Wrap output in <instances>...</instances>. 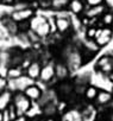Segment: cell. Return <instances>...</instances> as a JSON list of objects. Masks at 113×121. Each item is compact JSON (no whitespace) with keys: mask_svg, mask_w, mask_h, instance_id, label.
Masks as SVG:
<instances>
[{"mask_svg":"<svg viewBox=\"0 0 113 121\" xmlns=\"http://www.w3.org/2000/svg\"><path fill=\"white\" fill-rule=\"evenodd\" d=\"M43 121H56V120H55L52 116H48V117H46V119H44Z\"/></svg>","mask_w":113,"mask_h":121,"instance_id":"27","label":"cell"},{"mask_svg":"<svg viewBox=\"0 0 113 121\" xmlns=\"http://www.w3.org/2000/svg\"><path fill=\"white\" fill-rule=\"evenodd\" d=\"M112 36H113V30H112V27H107V26L98 27V31H96L94 42L96 43V45H98L99 48H102V46L107 45V44L111 42Z\"/></svg>","mask_w":113,"mask_h":121,"instance_id":"3","label":"cell"},{"mask_svg":"<svg viewBox=\"0 0 113 121\" xmlns=\"http://www.w3.org/2000/svg\"><path fill=\"white\" fill-rule=\"evenodd\" d=\"M69 68L66 62L61 60L59 63H55V78H57L59 81H66L69 76Z\"/></svg>","mask_w":113,"mask_h":121,"instance_id":"12","label":"cell"},{"mask_svg":"<svg viewBox=\"0 0 113 121\" xmlns=\"http://www.w3.org/2000/svg\"><path fill=\"white\" fill-rule=\"evenodd\" d=\"M85 4L87 7H93V6H99L105 4V0H85Z\"/></svg>","mask_w":113,"mask_h":121,"instance_id":"22","label":"cell"},{"mask_svg":"<svg viewBox=\"0 0 113 121\" xmlns=\"http://www.w3.org/2000/svg\"><path fill=\"white\" fill-rule=\"evenodd\" d=\"M112 99H113V96H112V94L109 91H107V90H99L95 101H96L98 104L104 106V104H108L112 101Z\"/></svg>","mask_w":113,"mask_h":121,"instance_id":"16","label":"cell"},{"mask_svg":"<svg viewBox=\"0 0 113 121\" xmlns=\"http://www.w3.org/2000/svg\"><path fill=\"white\" fill-rule=\"evenodd\" d=\"M96 31H98V27L89 26L86 30V37H87V39H94L95 38V35H96Z\"/></svg>","mask_w":113,"mask_h":121,"instance_id":"21","label":"cell"},{"mask_svg":"<svg viewBox=\"0 0 113 121\" xmlns=\"http://www.w3.org/2000/svg\"><path fill=\"white\" fill-rule=\"evenodd\" d=\"M109 103H111V107H112V108H113V99H112V101H111V102H109Z\"/></svg>","mask_w":113,"mask_h":121,"instance_id":"31","label":"cell"},{"mask_svg":"<svg viewBox=\"0 0 113 121\" xmlns=\"http://www.w3.org/2000/svg\"><path fill=\"white\" fill-rule=\"evenodd\" d=\"M7 83H9L7 77H1L0 76V93L7 90Z\"/></svg>","mask_w":113,"mask_h":121,"instance_id":"23","label":"cell"},{"mask_svg":"<svg viewBox=\"0 0 113 121\" xmlns=\"http://www.w3.org/2000/svg\"><path fill=\"white\" fill-rule=\"evenodd\" d=\"M13 121H29V120H27V117L25 115H20V116H17Z\"/></svg>","mask_w":113,"mask_h":121,"instance_id":"26","label":"cell"},{"mask_svg":"<svg viewBox=\"0 0 113 121\" xmlns=\"http://www.w3.org/2000/svg\"><path fill=\"white\" fill-rule=\"evenodd\" d=\"M61 121H67V120H64V119H63V117H62V119H61Z\"/></svg>","mask_w":113,"mask_h":121,"instance_id":"32","label":"cell"},{"mask_svg":"<svg viewBox=\"0 0 113 121\" xmlns=\"http://www.w3.org/2000/svg\"><path fill=\"white\" fill-rule=\"evenodd\" d=\"M0 121H4V115H3V112L0 110Z\"/></svg>","mask_w":113,"mask_h":121,"instance_id":"29","label":"cell"},{"mask_svg":"<svg viewBox=\"0 0 113 121\" xmlns=\"http://www.w3.org/2000/svg\"><path fill=\"white\" fill-rule=\"evenodd\" d=\"M64 120H67V121H82V114L79 112V110H76V109H69V110H67L64 114H63V116H62Z\"/></svg>","mask_w":113,"mask_h":121,"instance_id":"18","label":"cell"},{"mask_svg":"<svg viewBox=\"0 0 113 121\" xmlns=\"http://www.w3.org/2000/svg\"><path fill=\"white\" fill-rule=\"evenodd\" d=\"M106 11H107V6H106V4H102V5H99V6L86 7L82 16H85L88 19H96V18L101 17Z\"/></svg>","mask_w":113,"mask_h":121,"instance_id":"11","label":"cell"},{"mask_svg":"<svg viewBox=\"0 0 113 121\" xmlns=\"http://www.w3.org/2000/svg\"><path fill=\"white\" fill-rule=\"evenodd\" d=\"M33 32L39 37V39H45L49 36H51V33H52V26H51L50 19H48L45 23H43L42 25H39Z\"/></svg>","mask_w":113,"mask_h":121,"instance_id":"13","label":"cell"},{"mask_svg":"<svg viewBox=\"0 0 113 121\" xmlns=\"http://www.w3.org/2000/svg\"><path fill=\"white\" fill-rule=\"evenodd\" d=\"M98 93H99V89H98L96 87H94V86H88V87H86L83 95H85V97H86L87 100L93 101V100L96 99Z\"/></svg>","mask_w":113,"mask_h":121,"instance_id":"20","label":"cell"},{"mask_svg":"<svg viewBox=\"0 0 113 121\" xmlns=\"http://www.w3.org/2000/svg\"><path fill=\"white\" fill-rule=\"evenodd\" d=\"M95 68L102 73L104 75H109L111 73H113V58L108 55H105L102 57H100L96 62Z\"/></svg>","mask_w":113,"mask_h":121,"instance_id":"5","label":"cell"},{"mask_svg":"<svg viewBox=\"0 0 113 121\" xmlns=\"http://www.w3.org/2000/svg\"><path fill=\"white\" fill-rule=\"evenodd\" d=\"M12 104L16 108L18 116L20 115H25L26 113L30 112V109L32 108V101L30 99H27L24 93H14L13 94V100H12Z\"/></svg>","mask_w":113,"mask_h":121,"instance_id":"2","label":"cell"},{"mask_svg":"<svg viewBox=\"0 0 113 121\" xmlns=\"http://www.w3.org/2000/svg\"><path fill=\"white\" fill-rule=\"evenodd\" d=\"M3 115H4V121H11V117H10V114H9L7 109H5L3 112Z\"/></svg>","mask_w":113,"mask_h":121,"instance_id":"25","label":"cell"},{"mask_svg":"<svg viewBox=\"0 0 113 121\" xmlns=\"http://www.w3.org/2000/svg\"><path fill=\"white\" fill-rule=\"evenodd\" d=\"M70 0H51L50 1V10L52 12H60L66 11L68 9Z\"/></svg>","mask_w":113,"mask_h":121,"instance_id":"15","label":"cell"},{"mask_svg":"<svg viewBox=\"0 0 113 121\" xmlns=\"http://www.w3.org/2000/svg\"><path fill=\"white\" fill-rule=\"evenodd\" d=\"M0 23H1L3 26L6 29V31L10 35V37H16L19 33V26H18V24L14 20H12L10 16L0 18Z\"/></svg>","mask_w":113,"mask_h":121,"instance_id":"10","label":"cell"},{"mask_svg":"<svg viewBox=\"0 0 113 121\" xmlns=\"http://www.w3.org/2000/svg\"><path fill=\"white\" fill-rule=\"evenodd\" d=\"M108 80H109V81L113 83V73H111V74L108 75Z\"/></svg>","mask_w":113,"mask_h":121,"instance_id":"28","label":"cell"},{"mask_svg":"<svg viewBox=\"0 0 113 121\" xmlns=\"http://www.w3.org/2000/svg\"><path fill=\"white\" fill-rule=\"evenodd\" d=\"M43 1H51V0H43Z\"/></svg>","mask_w":113,"mask_h":121,"instance_id":"33","label":"cell"},{"mask_svg":"<svg viewBox=\"0 0 113 121\" xmlns=\"http://www.w3.org/2000/svg\"><path fill=\"white\" fill-rule=\"evenodd\" d=\"M13 100V93L10 90H5L3 93H0V110L4 112L12 104Z\"/></svg>","mask_w":113,"mask_h":121,"instance_id":"14","label":"cell"},{"mask_svg":"<svg viewBox=\"0 0 113 121\" xmlns=\"http://www.w3.org/2000/svg\"><path fill=\"white\" fill-rule=\"evenodd\" d=\"M9 37H10V35L7 33L6 29L3 26V24L0 23V40H5V39L9 38Z\"/></svg>","mask_w":113,"mask_h":121,"instance_id":"24","label":"cell"},{"mask_svg":"<svg viewBox=\"0 0 113 121\" xmlns=\"http://www.w3.org/2000/svg\"><path fill=\"white\" fill-rule=\"evenodd\" d=\"M86 7H87V6H86V4H85V0H70L67 11L70 13V16L80 17V16L83 14Z\"/></svg>","mask_w":113,"mask_h":121,"instance_id":"8","label":"cell"},{"mask_svg":"<svg viewBox=\"0 0 113 121\" xmlns=\"http://www.w3.org/2000/svg\"><path fill=\"white\" fill-rule=\"evenodd\" d=\"M42 67H43V64H42V62L39 59H33V60H31V62L27 64V67L24 69V73L30 78H32L33 81H38Z\"/></svg>","mask_w":113,"mask_h":121,"instance_id":"7","label":"cell"},{"mask_svg":"<svg viewBox=\"0 0 113 121\" xmlns=\"http://www.w3.org/2000/svg\"><path fill=\"white\" fill-rule=\"evenodd\" d=\"M52 24L56 30V33L60 36H67L73 31V23H72V16L70 13L66 11L55 12L52 17Z\"/></svg>","mask_w":113,"mask_h":121,"instance_id":"1","label":"cell"},{"mask_svg":"<svg viewBox=\"0 0 113 121\" xmlns=\"http://www.w3.org/2000/svg\"><path fill=\"white\" fill-rule=\"evenodd\" d=\"M24 95L27 99H30L32 102H39V100L42 99V95H43V90L37 83H33L24 90Z\"/></svg>","mask_w":113,"mask_h":121,"instance_id":"9","label":"cell"},{"mask_svg":"<svg viewBox=\"0 0 113 121\" xmlns=\"http://www.w3.org/2000/svg\"><path fill=\"white\" fill-rule=\"evenodd\" d=\"M109 121H113V114L109 115Z\"/></svg>","mask_w":113,"mask_h":121,"instance_id":"30","label":"cell"},{"mask_svg":"<svg viewBox=\"0 0 113 121\" xmlns=\"http://www.w3.org/2000/svg\"><path fill=\"white\" fill-rule=\"evenodd\" d=\"M23 74H25V73H24V69L20 65H11V67H9V70H7V78L9 80H16L19 76H22Z\"/></svg>","mask_w":113,"mask_h":121,"instance_id":"17","label":"cell"},{"mask_svg":"<svg viewBox=\"0 0 113 121\" xmlns=\"http://www.w3.org/2000/svg\"><path fill=\"white\" fill-rule=\"evenodd\" d=\"M3 4V0H0V5H1Z\"/></svg>","mask_w":113,"mask_h":121,"instance_id":"34","label":"cell"},{"mask_svg":"<svg viewBox=\"0 0 113 121\" xmlns=\"http://www.w3.org/2000/svg\"><path fill=\"white\" fill-rule=\"evenodd\" d=\"M54 78H55V63L48 62L43 64L38 81L42 83H50L51 81H54Z\"/></svg>","mask_w":113,"mask_h":121,"instance_id":"6","label":"cell"},{"mask_svg":"<svg viewBox=\"0 0 113 121\" xmlns=\"http://www.w3.org/2000/svg\"><path fill=\"white\" fill-rule=\"evenodd\" d=\"M35 13H36V10L33 7H27V9L19 10V11H12L11 14H10V17L17 24H20V23L29 22L35 16Z\"/></svg>","mask_w":113,"mask_h":121,"instance_id":"4","label":"cell"},{"mask_svg":"<svg viewBox=\"0 0 113 121\" xmlns=\"http://www.w3.org/2000/svg\"><path fill=\"white\" fill-rule=\"evenodd\" d=\"M101 25L102 27L104 26H107V27H111L113 25V11H106L101 17Z\"/></svg>","mask_w":113,"mask_h":121,"instance_id":"19","label":"cell"}]
</instances>
